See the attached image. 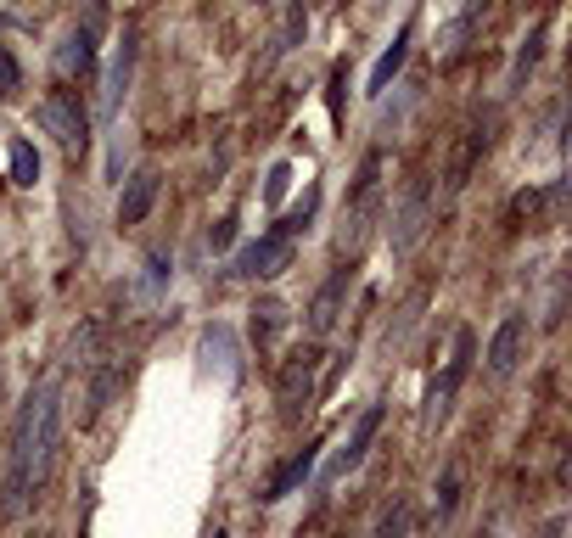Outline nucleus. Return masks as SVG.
<instances>
[{
	"label": "nucleus",
	"mask_w": 572,
	"mask_h": 538,
	"mask_svg": "<svg viewBox=\"0 0 572 538\" xmlns=\"http://www.w3.org/2000/svg\"><path fill=\"white\" fill-rule=\"evenodd\" d=\"M57 443H62V376L34 393V426H29V494H40L51 471H57Z\"/></svg>",
	"instance_id": "1"
},
{
	"label": "nucleus",
	"mask_w": 572,
	"mask_h": 538,
	"mask_svg": "<svg viewBox=\"0 0 572 538\" xmlns=\"http://www.w3.org/2000/svg\"><path fill=\"white\" fill-rule=\"evenodd\" d=\"M472 359H477V331L472 326H455V348H449L444 376H432L427 398H421V426H444L449 421L460 387H466V376H472Z\"/></svg>",
	"instance_id": "2"
},
{
	"label": "nucleus",
	"mask_w": 572,
	"mask_h": 538,
	"mask_svg": "<svg viewBox=\"0 0 572 538\" xmlns=\"http://www.w3.org/2000/svg\"><path fill=\"white\" fill-rule=\"evenodd\" d=\"M320 342H303V348H292V354L281 359V370H275V398H281V421H298L309 404H315L320 393Z\"/></svg>",
	"instance_id": "3"
},
{
	"label": "nucleus",
	"mask_w": 572,
	"mask_h": 538,
	"mask_svg": "<svg viewBox=\"0 0 572 538\" xmlns=\"http://www.w3.org/2000/svg\"><path fill=\"white\" fill-rule=\"evenodd\" d=\"M29 426H34V393L23 398V410L12 415V432H6V482H0L6 516H23V505H29Z\"/></svg>",
	"instance_id": "4"
},
{
	"label": "nucleus",
	"mask_w": 572,
	"mask_h": 538,
	"mask_svg": "<svg viewBox=\"0 0 572 538\" xmlns=\"http://www.w3.org/2000/svg\"><path fill=\"white\" fill-rule=\"evenodd\" d=\"M40 124L57 135V146L68 157H85V146H90V113H85V96L73 85H57L51 96L40 101Z\"/></svg>",
	"instance_id": "5"
},
{
	"label": "nucleus",
	"mask_w": 572,
	"mask_h": 538,
	"mask_svg": "<svg viewBox=\"0 0 572 538\" xmlns=\"http://www.w3.org/2000/svg\"><path fill=\"white\" fill-rule=\"evenodd\" d=\"M292 247H298V236H286L281 219H275V225L264 230V236L247 241L242 253L230 258L225 275H236V281H270V275H281V269L292 264Z\"/></svg>",
	"instance_id": "6"
},
{
	"label": "nucleus",
	"mask_w": 572,
	"mask_h": 538,
	"mask_svg": "<svg viewBox=\"0 0 572 538\" xmlns=\"http://www.w3.org/2000/svg\"><path fill=\"white\" fill-rule=\"evenodd\" d=\"M494 135H500V113H477L472 124H466V135H460V152L449 157V174H444V191H449V197H460V191L472 185V174H477V163L488 157Z\"/></svg>",
	"instance_id": "7"
},
{
	"label": "nucleus",
	"mask_w": 572,
	"mask_h": 538,
	"mask_svg": "<svg viewBox=\"0 0 572 538\" xmlns=\"http://www.w3.org/2000/svg\"><path fill=\"white\" fill-rule=\"evenodd\" d=\"M354 275H359V264H354V258H343V264H331V275L320 281L315 303H309V342L331 337V326L343 320V303H348V286H354Z\"/></svg>",
	"instance_id": "8"
},
{
	"label": "nucleus",
	"mask_w": 572,
	"mask_h": 538,
	"mask_svg": "<svg viewBox=\"0 0 572 538\" xmlns=\"http://www.w3.org/2000/svg\"><path fill=\"white\" fill-rule=\"evenodd\" d=\"M197 359H202V376H219V382H242V342L225 320L202 326L197 337Z\"/></svg>",
	"instance_id": "9"
},
{
	"label": "nucleus",
	"mask_w": 572,
	"mask_h": 538,
	"mask_svg": "<svg viewBox=\"0 0 572 538\" xmlns=\"http://www.w3.org/2000/svg\"><path fill=\"white\" fill-rule=\"evenodd\" d=\"M315 466H320V438H309L303 449H292L281 466L264 477V488H258V505H281L286 494H298L303 482L315 477Z\"/></svg>",
	"instance_id": "10"
},
{
	"label": "nucleus",
	"mask_w": 572,
	"mask_h": 538,
	"mask_svg": "<svg viewBox=\"0 0 572 538\" xmlns=\"http://www.w3.org/2000/svg\"><path fill=\"white\" fill-rule=\"evenodd\" d=\"M522 348H528V314L511 309L500 326H494V337H488V376H494V382L516 376V365H522Z\"/></svg>",
	"instance_id": "11"
},
{
	"label": "nucleus",
	"mask_w": 572,
	"mask_h": 538,
	"mask_svg": "<svg viewBox=\"0 0 572 538\" xmlns=\"http://www.w3.org/2000/svg\"><path fill=\"white\" fill-rule=\"evenodd\" d=\"M427 213H432V180L427 174H415L410 191H404L399 213H393V253H410L421 230H427Z\"/></svg>",
	"instance_id": "12"
},
{
	"label": "nucleus",
	"mask_w": 572,
	"mask_h": 538,
	"mask_svg": "<svg viewBox=\"0 0 572 538\" xmlns=\"http://www.w3.org/2000/svg\"><path fill=\"white\" fill-rule=\"evenodd\" d=\"M382 404H365V415L354 421V432H348V443L337 449V460H331V471H326V482H337V477H348V471H359V460L371 454V443H376V432H382Z\"/></svg>",
	"instance_id": "13"
},
{
	"label": "nucleus",
	"mask_w": 572,
	"mask_h": 538,
	"mask_svg": "<svg viewBox=\"0 0 572 538\" xmlns=\"http://www.w3.org/2000/svg\"><path fill=\"white\" fill-rule=\"evenodd\" d=\"M158 169H135L124 180V191H118V225H141L146 213H152V202H158Z\"/></svg>",
	"instance_id": "14"
},
{
	"label": "nucleus",
	"mask_w": 572,
	"mask_h": 538,
	"mask_svg": "<svg viewBox=\"0 0 572 538\" xmlns=\"http://www.w3.org/2000/svg\"><path fill=\"white\" fill-rule=\"evenodd\" d=\"M129 79H135V29H124V45H118L113 68H107V90H101V118H118L129 96Z\"/></svg>",
	"instance_id": "15"
},
{
	"label": "nucleus",
	"mask_w": 572,
	"mask_h": 538,
	"mask_svg": "<svg viewBox=\"0 0 572 538\" xmlns=\"http://www.w3.org/2000/svg\"><path fill=\"white\" fill-rule=\"evenodd\" d=\"M57 68L62 73H79V79H90V73H96V12H90L85 23L68 34V45L57 51Z\"/></svg>",
	"instance_id": "16"
},
{
	"label": "nucleus",
	"mask_w": 572,
	"mask_h": 538,
	"mask_svg": "<svg viewBox=\"0 0 572 538\" xmlns=\"http://www.w3.org/2000/svg\"><path fill=\"white\" fill-rule=\"evenodd\" d=\"M410 23H404L399 34H393V45H387L382 57H376V68H371V79H365V96H382L387 85H393V79H399V68H404V57H410Z\"/></svg>",
	"instance_id": "17"
},
{
	"label": "nucleus",
	"mask_w": 572,
	"mask_h": 538,
	"mask_svg": "<svg viewBox=\"0 0 572 538\" xmlns=\"http://www.w3.org/2000/svg\"><path fill=\"white\" fill-rule=\"evenodd\" d=\"M544 34H550V23H544V17H539V23H533V29L522 34V45H516L511 79H505V90H511V96H516V90H522V85H528V79H533V68H539V57H544Z\"/></svg>",
	"instance_id": "18"
},
{
	"label": "nucleus",
	"mask_w": 572,
	"mask_h": 538,
	"mask_svg": "<svg viewBox=\"0 0 572 538\" xmlns=\"http://www.w3.org/2000/svg\"><path fill=\"white\" fill-rule=\"evenodd\" d=\"M286 331V303L281 298H258L253 303V342H258V354L264 348H275V337Z\"/></svg>",
	"instance_id": "19"
},
{
	"label": "nucleus",
	"mask_w": 572,
	"mask_h": 538,
	"mask_svg": "<svg viewBox=\"0 0 572 538\" xmlns=\"http://www.w3.org/2000/svg\"><path fill=\"white\" fill-rule=\"evenodd\" d=\"M376 174H382V146H371V152H365V163H359V174H354V219H365V213H371Z\"/></svg>",
	"instance_id": "20"
},
{
	"label": "nucleus",
	"mask_w": 572,
	"mask_h": 538,
	"mask_svg": "<svg viewBox=\"0 0 572 538\" xmlns=\"http://www.w3.org/2000/svg\"><path fill=\"white\" fill-rule=\"evenodd\" d=\"M118 382H124V370H118V365H101V370H96V382H90V404H85V421H96V415L113 404Z\"/></svg>",
	"instance_id": "21"
},
{
	"label": "nucleus",
	"mask_w": 572,
	"mask_h": 538,
	"mask_svg": "<svg viewBox=\"0 0 572 538\" xmlns=\"http://www.w3.org/2000/svg\"><path fill=\"white\" fill-rule=\"evenodd\" d=\"M303 34H309V6H292V12H286V23H281V34H275V45H270V62L275 57H286V51H292V45L303 40Z\"/></svg>",
	"instance_id": "22"
},
{
	"label": "nucleus",
	"mask_w": 572,
	"mask_h": 538,
	"mask_svg": "<svg viewBox=\"0 0 572 538\" xmlns=\"http://www.w3.org/2000/svg\"><path fill=\"white\" fill-rule=\"evenodd\" d=\"M169 275H174V258H169V247H152V253H146V275H141V292H146V298H158L163 286H169Z\"/></svg>",
	"instance_id": "23"
},
{
	"label": "nucleus",
	"mask_w": 572,
	"mask_h": 538,
	"mask_svg": "<svg viewBox=\"0 0 572 538\" xmlns=\"http://www.w3.org/2000/svg\"><path fill=\"white\" fill-rule=\"evenodd\" d=\"M12 180H17V185H34V180H40V152H34V141H23V135L12 141Z\"/></svg>",
	"instance_id": "24"
},
{
	"label": "nucleus",
	"mask_w": 572,
	"mask_h": 538,
	"mask_svg": "<svg viewBox=\"0 0 572 538\" xmlns=\"http://www.w3.org/2000/svg\"><path fill=\"white\" fill-rule=\"evenodd\" d=\"M376 538H410V505H404V499H393V505L382 510V522H376Z\"/></svg>",
	"instance_id": "25"
},
{
	"label": "nucleus",
	"mask_w": 572,
	"mask_h": 538,
	"mask_svg": "<svg viewBox=\"0 0 572 538\" xmlns=\"http://www.w3.org/2000/svg\"><path fill=\"white\" fill-rule=\"evenodd\" d=\"M455 505H460V471L449 466L444 477H438V522H449V516H455Z\"/></svg>",
	"instance_id": "26"
},
{
	"label": "nucleus",
	"mask_w": 572,
	"mask_h": 538,
	"mask_svg": "<svg viewBox=\"0 0 572 538\" xmlns=\"http://www.w3.org/2000/svg\"><path fill=\"white\" fill-rule=\"evenodd\" d=\"M17 90H23V68H17V57L0 45V101H12Z\"/></svg>",
	"instance_id": "27"
},
{
	"label": "nucleus",
	"mask_w": 572,
	"mask_h": 538,
	"mask_svg": "<svg viewBox=\"0 0 572 538\" xmlns=\"http://www.w3.org/2000/svg\"><path fill=\"white\" fill-rule=\"evenodd\" d=\"M286 180H292V163H275V169H270V180H264V208H281Z\"/></svg>",
	"instance_id": "28"
},
{
	"label": "nucleus",
	"mask_w": 572,
	"mask_h": 538,
	"mask_svg": "<svg viewBox=\"0 0 572 538\" xmlns=\"http://www.w3.org/2000/svg\"><path fill=\"white\" fill-rule=\"evenodd\" d=\"M343 85H348V68H343V62H337V68H331V90H326L331 124H343Z\"/></svg>",
	"instance_id": "29"
},
{
	"label": "nucleus",
	"mask_w": 572,
	"mask_h": 538,
	"mask_svg": "<svg viewBox=\"0 0 572 538\" xmlns=\"http://www.w3.org/2000/svg\"><path fill=\"white\" fill-rule=\"evenodd\" d=\"M230 241H236V219H219V225L208 230V247H214V253H225Z\"/></svg>",
	"instance_id": "30"
},
{
	"label": "nucleus",
	"mask_w": 572,
	"mask_h": 538,
	"mask_svg": "<svg viewBox=\"0 0 572 538\" xmlns=\"http://www.w3.org/2000/svg\"><path fill=\"white\" fill-rule=\"evenodd\" d=\"M561 533H567V516H550V522H544V533H539V538H561Z\"/></svg>",
	"instance_id": "31"
},
{
	"label": "nucleus",
	"mask_w": 572,
	"mask_h": 538,
	"mask_svg": "<svg viewBox=\"0 0 572 538\" xmlns=\"http://www.w3.org/2000/svg\"><path fill=\"white\" fill-rule=\"evenodd\" d=\"M0 29H6V17H0Z\"/></svg>",
	"instance_id": "32"
},
{
	"label": "nucleus",
	"mask_w": 572,
	"mask_h": 538,
	"mask_svg": "<svg viewBox=\"0 0 572 538\" xmlns=\"http://www.w3.org/2000/svg\"><path fill=\"white\" fill-rule=\"evenodd\" d=\"M214 538H225V533H214Z\"/></svg>",
	"instance_id": "33"
},
{
	"label": "nucleus",
	"mask_w": 572,
	"mask_h": 538,
	"mask_svg": "<svg viewBox=\"0 0 572 538\" xmlns=\"http://www.w3.org/2000/svg\"><path fill=\"white\" fill-rule=\"evenodd\" d=\"M34 538H45V533H34Z\"/></svg>",
	"instance_id": "34"
}]
</instances>
